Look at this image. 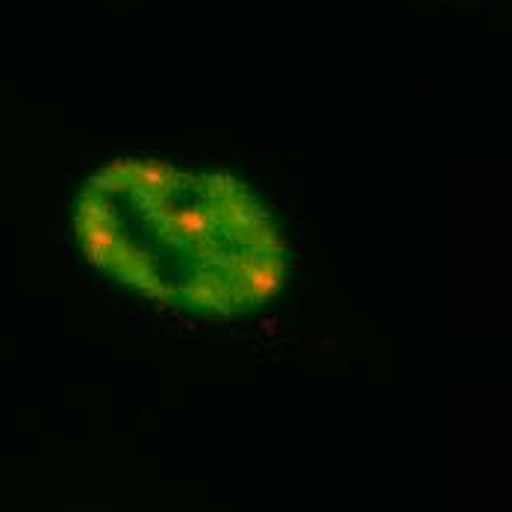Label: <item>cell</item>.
Listing matches in <instances>:
<instances>
[{
    "mask_svg": "<svg viewBox=\"0 0 512 512\" xmlns=\"http://www.w3.org/2000/svg\"><path fill=\"white\" fill-rule=\"evenodd\" d=\"M83 259L156 307L242 318L289 280L283 224L245 180L159 156H115L74 201Z\"/></svg>",
    "mask_w": 512,
    "mask_h": 512,
    "instance_id": "1",
    "label": "cell"
}]
</instances>
